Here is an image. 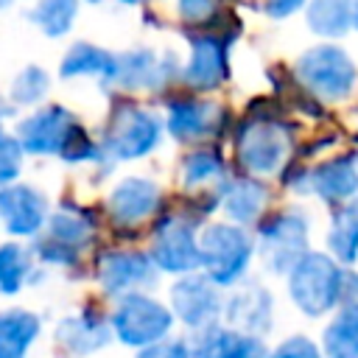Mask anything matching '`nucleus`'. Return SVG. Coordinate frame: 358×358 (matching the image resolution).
I'll return each instance as SVG.
<instances>
[{
  "instance_id": "4be33fe9",
  "label": "nucleus",
  "mask_w": 358,
  "mask_h": 358,
  "mask_svg": "<svg viewBox=\"0 0 358 358\" xmlns=\"http://www.w3.org/2000/svg\"><path fill=\"white\" fill-rule=\"evenodd\" d=\"M190 358H268V350L257 336L227 324H213L199 330V338L190 347Z\"/></svg>"
},
{
  "instance_id": "20e7f679",
  "label": "nucleus",
  "mask_w": 358,
  "mask_h": 358,
  "mask_svg": "<svg viewBox=\"0 0 358 358\" xmlns=\"http://www.w3.org/2000/svg\"><path fill=\"white\" fill-rule=\"evenodd\" d=\"M291 129L271 115H249L235 129V159L252 176L277 173L291 157Z\"/></svg>"
},
{
  "instance_id": "f8f14e48",
  "label": "nucleus",
  "mask_w": 358,
  "mask_h": 358,
  "mask_svg": "<svg viewBox=\"0 0 358 358\" xmlns=\"http://www.w3.org/2000/svg\"><path fill=\"white\" fill-rule=\"evenodd\" d=\"M53 207L42 187L31 182H11L0 187V229L14 238L31 243L36 235H42Z\"/></svg>"
},
{
  "instance_id": "6e6552de",
  "label": "nucleus",
  "mask_w": 358,
  "mask_h": 358,
  "mask_svg": "<svg viewBox=\"0 0 358 358\" xmlns=\"http://www.w3.org/2000/svg\"><path fill=\"white\" fill-rule=\"evenodd\" d=\"M109 327L123 347L143 350L168 338L173 327V313L168 305L148 294H126L115 299L109 310Z\"/></svg>"
},
{
  "instance_id": "4468645a",
  "label": "nucleus",
  "mask_w": 358,
  "mask_h": 358,
  "mask_svg": "<svg viewBox=\"0 0 358 358\" xmlns=\"http://www.w3.org/2000/svg\"><path fill=\"white\" fill-rule=\"evenodd\" d=\"M159 204H162V187L154 179L123 176L106 193L103 213L117 232H129V229H137L140 224H145L151 215H157Z\"/></svg>"
},
{
  "instance_id": "c9c22d12",
  "label": "nucleus",
  "mask_w": 358,
  "mask_h": 358,
  "mask_svg": "<svg viewBox=\"0 0 358 358\" xmlns=\"http://www.w3.org/2000/svg\"><path fill=\"white\" fill-rule=\"evenodd\" d=\"M302 6H308V0H263V11H266L271 20L291 17V14L299 11Z\"/></svg>"
},
{
  "instance_id": "473e14b6",
  "label": "nucleus",
  "mask_w": 358,
  "mask_h": 358,
  "mask_svg": "<svg viewBox=\"0 0 358 358\" xmlns=\"http://www.w3.org/2000/svg\"><path fill=\"white\" fill-rule=\"evenodd\" d=\"M268 358H324V352L308 336H288L268 352Z\"/></svg>"
},
{
  "instance_id": "2eb2a0df",
  "label": "nucleus",
  "mask_w": 358,
  "mask_h": 358,
  "mask_svg": "<svg viewBox=\"0 0 358 358\" xmlns=\"http://www.w3.org/2000/svg\"><path fill=\"white\" fill-rule=\"evenodd\" d=\"M171 313L190 330H207L224 316V296L207 274H182L171 285Z\"/></svg>"
},
{
  "instance_id": "9d476101",
  "label": "nucleus",
  "mask_w": 358,
  "mask_h": 358,
  "mask_svg": "<svg viewBox=\"0 0 358 358\" xmlns=\"http://www.w3.org/2000/svg\"><path fill=\"white\" fill-rule=\"evenodd\" d=\"M95 282L106 296H126V294H145L157 282V266L145 252L126 249V246H112V249H98L95 263H92Z\"/></svg>"
},
{
  "instance_id": "72a5a7b5",
  "label": "nucleus",
  "mask_w": 358,
  "mask_h": 358,
  "mask_svg": "<svg viewBox=\"0 0 358 358\" xmlns=\"http://www.w3.org/2000/svg\"><path fill=\"white\" fill-rule=\"evenodd\" d=\"M215 8H218V0H176L179 17L185 22H193V25L210 22L215 17Z\"/></svg>"
},
{
  "instance_id": "c756f323",
  "label": "nucleus",
  "mask_w": 358,
  "mask_h": 358,
  "mask_svg": "<svg viewBox=\"0 0 358 358\" xmlns=\"http://www.w3.org/2000/svg\"><path fill=\"white\" fill-rule=\"evenodd\" d=\"M327 249H330V257H336L341 266H350L358 260V196L341 204V210L333 215V224L327 232Z\"/></svg>"
},
{
  "instance_id": "ea45409f",
  "label": "nucleus",
  "mask_w": 358,
  "mask_h": 358,
  "mask_svg": "<svg viewBox=\"0 0 358 358\" xmlns=\"http://www.w3.org/2000/svg\"><path fill=\"white\" fill-rule=\"evenodd\" d=\"M352 28H358V0H352Z\"/></svg>"
},
{
  "instance_id": "5701e85b",
  "label": "nucleus",
  "mask_w": 358,
  "mask_h": 358,
  "mask_svg": "<svg viewBox=\"0 0 358 358\" xmlns=\"http://www.w3.org/2000/svg\"><path fill=\"white\" fill-rule=\"evenodd\" d=\"M115 62H117V53H112L95 42L78 39L64 50V56L59 62V78L62 81L95 78L101 87H109V81L115 76Z\"/></svg>"
},
{
  "instance_id": "39448f33",
  "label": "nucleus",
  "mask_w": 358,
  "mask_h": 358,
  "mask_svg": "<svg viewBox=\"0 0 358 358\" xmlns=\"http://www.w3.org/2000/svg\"><path fill=\"white\" fill-rule=\"evenodd\" d=\"M252 252H255V241L238 224L213 221L204 224L199 232V266L218 288L243 280L252 263Z\"/></svg>"
},
{
  "instance_id": "6ab92c4d",
  "label": "nucleus",
  "mask_w": 358,
  "mask_h": 358,
  "mask_svg": "<svg viewBox=\"0 0 358 358\" xmlns=\"http://www.w3.org/2000/svg\"><path fill=\"white\" fill-rule=\"evenodd\" d=\"M173 62L168 56H159L151 48H134L126 53H117L115 76L106 90H123V92H143V90H159L173 76Z\"/></svg>"
},
{
  "instance_id": "f3484780",
  "label": "nucleus",
  "mask_w": 358,
  "mask_h": 358,
  "mask_svg": "<svg viewBox=\"0 0 358 358\" xmlns=\"http://www.w3.org/2000/svg\"><path fill=\"white\" fill-rule=\"evenodd\" d=\"M288 185L299 193H313L327 204H347L358 196V154H341L313 168H302Z\"/></svg>"
},
{
  "instance_id": "9b49d317",
  "label": "nucleus",
  "mask_w": 358,
  "mask_h": 358,
  "mask_svg": "<svg viewBox=\"0 0 358 358\" xmlns=\"http://www.w3.org/2000/svg\"><path fill=\"white\" fill-rule=\"evenodd\" d=\"M151 263L165 274H193L199 268V232L196 218L185 213H165L151 238Z\"/></svg>"
},
{
  "instance_id": "f03ea898",
  "label": "nucleus",
  "mask_w": 358,
  "mask_h": 358,
  "mask_svg": "<svg viewBox=\"0 0 358 358\" xmlns=\"http://www.w3.org/2000/svg\"><path fill=\"white\" fill-rule=\"evenodd\" d=\"M95 235H98V213L64 196L53 207L42 235L31 241V252L36 263L45 268L73 271L81 266L84 252L95 243Z\"/></svg>"
},
{
  "instance_id": "dca6fc26",
  "label": "nucleus",
  "mask_w": 358,
  "mask_h": 358,
  "mask_svg": "<svg viewBox=\"0 0 358 358\" xmlns=\"http://www.w3.org/2000/svg\"><path fill=\"white\" fill-rule=\"evenodd\" d=\"M227 117H229V112L218 101H207V98H176V101L168 103L165 129L171 131V137L176 143L196 145V143H207L215 134H221Z\"/></svg>"
},
{
  "instance_id": "aec40b11",
  "label": "nucleus",
  "mask_w": 358,
  "mask_h": 358,
  "mask_svg": "<svg viewBox=\"0 0 358 358\" xmlns=\"http://www.w3.org/2000/svg\"><path fill=\"white\" fill-rule=\"evenodd\" d=\"M215 204L224 210L229 224L246 227L260 218L268 204V190L255 176H224L215 187Z\"/></svg>"
},
{
  "instance_id": "f257e3e1",
  "label": "nucleus",
  "mask_w": 358,
  "mask_h": 358,
  "mask_svg": "<svg viewBox=\"0 0 358 358\" xmlns=\"http://www.w3.org/2000/svg\"><path fill=\"white\" fill-rule=\"evenodd\" d=\"M288 296L310 319L358 302V274L324 252H308L288 271Z\"/></svg>"
},
{
  "instance_id": "bb28decb",
  "label": "nucleus",
  "mask_w": 358,
  "mask_h": 358,
  "mask_svg": "<svg viewBox=\"0 0 358 358\" xmlns=\"http://www.w3.org/2000/svg\"><path fill=\"white\" fill-rule=\"evenodd\" d=\"M324 358H358V302L341 305L322 333Z\"/></svg>"
},
{
  "instance_id": "4c0bfd02",
  "label": "nucleus",
  "mask_w": 358,
  "mask_h": 358,
  "mask_svg": "<svg viewBox=\"0 0 358 358\" xmlns=\"http://www.w3.org/2000/svg\"><path fill=\"white\" fill-rule=\"evenodd\" d=\"M84 3H95V6H98V3H120V6H137L140 0H84Z\"/></svg>"
},
{
  "instance_id": "393cba45",
  "label": "nucleus",
  "mask_w": 358,
  "mask_h": 358,
  "mask_svg": "<svg viewBox=\"0 0 358 358\" xmlns=\"http://www.w3.org/2000/svg\"><path fill=\"white\" fill-rule=\"evenodd\" d=\"M39 268L31 243L14 238L0 241V296H17L25 285H34Z\"/></svg>"
},
{
  "instance_id": "f704fd0d",
  "label": "nucleus",
  "mask_w": 358,
  "mask_h": 358,
  "mask_svg": "<svg viewBox=\"0 0 358 358\" xmlns=\"http://www.w3.org/2000/svg\"><path fill=\"white\" fill-rule=\"evenodd\" d=\"M134 358H190V344L185 338H162L151 347L137 350Z\"/></svg>"
},
{
  "instance_id": "2f4dec72",
  "label": "nucleus",
  "mask_w": 358,
  "mask_h": 358,
  "mask_svg": "<svg viewBox=\"0 0 358 358\" xmlns=\"http://www.w3.org/2000/svg\"><path fill=\"white\" fill-rule=\"evenodd\" d=\"M22 162H25V151L17 143L14 131L0 126V187H6L11 182H20Z\"/></svg>"
},
{
  "instance_id": "1a4fd4ad",
  "label": "nucleus",
  "mask_w": 358,
  "mask_h": 358,
  "mask_svg": "<svg viewBox=\"0 0 358 358\" xmlns=\"http://www.w3.org/2000/svg\"><path fill=\"white\" fill-rule=\"evenodd\" d=\"M255 249L268 271L288 274L308 255V215L302 210L271 213L257 229Z\"/></svg>"
},
{
  "instance_id": "e433bc0d",
  "label": "nucleus",
  "mask_w": 358,
  "mask_h": 358,
  "mask_svg": "<svg viewBox=\"0 0 358 358\" xmlns=\"http://www.w3.org/2000/svg\"><path fill=\"white\" fill-rule=\"evenodd\" d=\"M17 117V106L6 98V95H0V126H6L8 120H14Z\"/></svg>"
},
{
  "instance_id": "58836bf2",
  "label": "nucleus",
  "mask_w": 358,
  "mask_h": 358,
  "mask_svg": "<svg viewBox=\"0 0 358 358\" xmlns=\"http://www.w3.org/2000/svg\"><path fill=\"white\" fill-rule=\"evenodd\" d=\"M22 0H0V11H8V8H14V6H20Z\"/></svg>"
},
{
  "instance_id": "423d86ee",
  "label": "nucleus",
  "mask_w": 358,
  "mask_h": 358,
  "mask_svg": "<svg viewBox=\"0 0 358 358\" xmlns=\"http://www.w3.org/2000/svg\"><path fill=\"white\" fill-rule=\"evenodd\" d=\"M294 73L310 95H316L319 101H327V103L347 101L355 90V81H358L355 62L338 45H313V48H308L296 59Z\"/></svg>"
},
{
  "instance_id": "7ed1b4c3",
  "label": "nucleus",
  "mask_w": 358,
  "mask_h": 358,
  "mask_svg": "<svg viewBox=\"0 0 358 358\" xmlns=\"http://www.w3.org/2000/svg\"><path fill=\"white\" fill-rule=\"evenodd\" d=\"M162 129L165 123L151 109L129 98H115L98 134V143L109 168L115 162H131V159L148 157L159 145Z\"/></svg>"
},
{
  "instance_id": "cd10ccee",
  "label": "nucleus",
  "mask_w": 358,
  "mask_h": 358,
  "mask_svg": "<svg viewBox=\"0 0 358 358\" xmlns=\"http://www.w3.org/2000/svg\"><path fill=\"white\" fill-rule=\"evenodd\" d=\"M305 22L322 39H341L352 28V0H308Z\"/></svg>"
},
{
  "instance_id": "a19ab883",
  "label": "nucleus",
  "mask_w": 358,
  "mask_h": 358,
  "mask_svg": "<svg viewBox=\"0 0 358 358\" xmlns=\"http://www.w3.org/2000/svg\"><path fill=\"white\" fill-rule=\"evenodd\" d=\"M0 232H3V229H0Z\"/></svg>"
},
{
  "instance_id": "c85d7f7f",
  "label": "nucleus",
  "mask_w": 358,
  "mask_h": 358,
  "mask_svg": "<svg viewBox=\"0 0 358 358\" xmlns=\"http://www.w3.org/2000/svg\"><path fill=\"white\" fill-rule=\"evenodd\" d=\"M179 176H182V185L187 190L207 187V185L221 182L227 176V162H224V157H221L218 148H213V145H196L193 151H187L182 157Z\"/></svg>"
},
{
  "instance_id": "412c9836",
  "label": "nucleus",
  "mask_w": 358,
  "mask_h": 358,
  "mask_svg": "<svg viewBox=\"0 0 358 358\" xmlns=\"http://www.w3.org/2000/svg\"><path fill=\"white\" fill-rule=\"evenodd\" d=\"M271 310H274V299L260 282H246L229 299H224L227 327H235L257 338L271 330Z\"/></svg>"
},
{
  "instance_id": "7c9ffc66",
  "label": "nucleus",
  "mask_w": 358,
  "mask_h": 358,
  "mask_svg": "<svg viewBox=\"0 0 358 358\" xmlns=\"http://www.w3.org/2000/svg\"><path fill=\"white\" fill-rule=\"evenodd\" d=\"M50 73L42 64H25L14 73V78L8 81V92L6 98L17 106V109H36L45 103L48 92H50Z\"/></svg>"
},
{
  "instance_id": "a878e982",
  "label": "nucleus",
  "mask_w": 358,
  "mask_h": 358,
  "mask_svg": "<svg viewBox=\"0 0 358 358\" xmlns=\"http://www.w3.org/2000/svg\"><path fill=\"white\" fill-rule=\"evenodd\" d=\"M81 0H34L25 11V20L48 39H62L76 28Z\"/></svg>"
},
{
  "instance_id": "0eeeda50",
  "label": "nucleus",
  "mask_w": 358,
  "mask_h": 358,
  "mask_svg": "<svg viewBox=\"0 0 358 358\" xmlns=\"http://www.w3.org/2000/svg\"><path fill=\"white\" fill-rule=\"evenodd\" d=\"M81 117L64 103L45 101L14 123V137L22 145L25 157H56L67 151L73 137L81 131Z\"/></svg>"
},
{
  "instance_id": "a211bd4d",
  "label": "nucleus",
  "mask_w": 358,
  "mask_h": 358,
  "mask_svg": "<svg viewBox=\"0 0 358 358\" xmlns=\"http://www.w3.org/2000/svg\"><path fill=\"white\" fill-rule=\"evenodd\" d=\"M229 39L224 34H193L190 36V56L182 70L187 87L210 92L221 87L229 76Z\"/></svg>"
},
{
  "instance_id": "b1692460",
  "label": "nucleus",
  "mask_w": 358,
  "mask_h": 358,
  "mask_svg": "<svg viewBox=\"0 0 358 358\" xmlns=\"http://www.w3.org/2000/svg\"><path fill=\"white\" fill-rule=\"evenodd\" d=\"M42 336V316L22 305L0 308V358H31Z\"/></svg>"
},
{
  "instance_id": "ddd939ff",
  "label": "nucleus",
  "mask_w": 358,
  "mask_h": 358,
  "mask_svg": "<svg viewBox=\"0 0 358 358\" xmlns=\"http://www.w3.org/2000/svg\"><path fill=\"white\" fill-rule=\"evenodd\" d=\"M112 338L115 336L109 327V313L92 299H87L70 316L59 319V324L53 327V344L67 358H92L95 352L106 350Z\"/></svg>"
}]
</instances>
